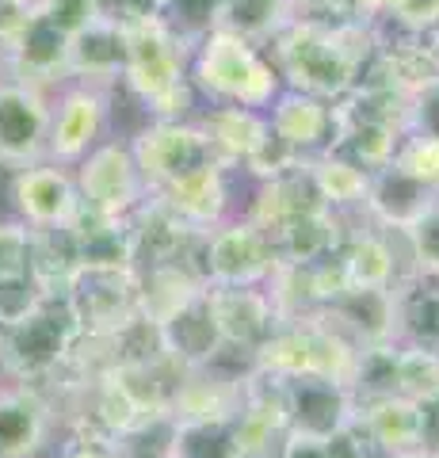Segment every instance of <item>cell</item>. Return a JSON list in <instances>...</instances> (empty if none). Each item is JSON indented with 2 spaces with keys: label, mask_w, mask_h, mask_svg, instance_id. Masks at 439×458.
<instances>
[{
  "label": "cell",
  "mask_w": 439,
  "mask_h": 458,
  "mask_svg": "<svg viewBox=\"0 0 439 458\" xmlns=\"http://www.w3.org/2000/svg\"><path fill=\"white\" fill-rule=\"evenodd\" d=\"M378 47V23L294 16L267 42V54L283 77V89L317 99H344Z\"/></svg>",
  "instance_id": "6da1fadb"
},
{
  "label": "cell",
  "mask_w": 439,
  "mask_h": 458,
  "mask_svg": "<svg viewBox=\"0 0 439 458\" xmlns=\"http://www.w3.org/2000/svg\"><path fill=\"white\" fill-rule=\"evenodd\" d=\"M126 31V65L119 81L122 104L138 111V119H195L203 107L199 92L188 77L191 31L173 16H146Z\"/></svg>",
  "instance_id": "7a4b0ae2"
},
{
  "label": "cell",
  "mask_w": 439,
  "mask_h": 458,
  "mask_svg": "<svg viewBox=\"0 0 439 458\" xmlns=\"http://www.w3.org/2000/svg\"><path fill=\"white\" fill-rule=\"evenodd\" d=\"M188 77L203 104L267 111L272 99L283 92V77L267 47L237 31H222V27H210V31H199L191 38Z\"/></svg>",
  "instance_id": "3957f363"
},
{
  "label": "cell",
  "mask_w": 439,
  "mask_h": 458,
  "mask_svg": "<svg viewBox=\"0 0 439 458\" xmlns=\"http://www.w3.org/2000/svg\"><path fill=\"white\" fill-rule=\"evenodd\" d=\"M80 321L69 294H46L23 321L0 328V382L46 386L62 375L69 352L80 340Z\"/></svg>",
  "instance_id": "277c9868"
},
{
  "label": "cell",
  "mask_w": 439,
  "mask_h": 458,
  "mask_svg": "<svg viewBox=\"0 0 439 458\" xmlns=\"http://www.w3.org/2000/svg\"><path fill=\"white\" fill-rule=\"evenodd\" d=\"M122 96L119 89H100V84L65 81L58 92L50 96V138L46 157L58 165H80L96 146L107 138L126 134L119 126Z\"/></svg>",
  "instance_id": "5b68a950"
},
{
  "label": "cell",
  "mask_w": 439,
  "mask_h": 458,
  "mask_svg": "<svg viewBox=\"0 0 439 458\" xmlns=\"http://www.w3.org/2000/svg\"><path fill=\"white\" fill-rule=\"evenodd\" d=\"M195 264L207 286H267L279 267V256L260 225H252L245 214H233L199 237Z\"/></svg>",
  "instance_id": "8992f818"
},
{
  "label": "cell",
  "mask_w": 439,
  "mask_h": 458,
  "mask_svg": "<svg viewBox=\"0 0 439 458\" xmlns=\"http://www.w3.org/2000/svg\"><path fill=\"white\" fill-rule=\"evenodd\" d=\"M73 176L80 188V207L104 214V218H134L149 199L126 134H115L104 146H96L80 165H73Z\"/></svg>",
  "instance_id": "52a82bcc"
},
{
  "label": "cell",
  "mask_w": 439,
  "mask_h": 458,
  "mask_svg": "<svg viewBox=\"0 0 439 458\" xmlns=\"http://www.w3.org/2000/svg\"><path fill=\"white\" fill-rule=\"evenodd\" d=\"M8 214L27 229H69L80 214V188L69 165L35 161L4 176Z\"/></svg>",
  "instance_id": "ba28073f"
},
{
  "label": "cell",
  "mask_w": 439,
  "mask_h": 458,
  "mask_svg": "<svg viewBox=\"0 0 439 458\" xmlns=\"http://www.w3.org/2000/svg\"><path fill=\"white\" fill-rule=\"evenodd\" d=\"M126 141L149 191L210 161L207 138L195 119H138L134 126H126Z\"/></svg>",
  "instance_id": "9c48e42d"
},
{
  "label": "cell",
  "mask_w": 439,
  "mask_h": 458,
  "mask_svg": "<svg viewBox=\"0 0 439 458\" xmlns=\"http://www.w3.org/2000/svg\"><path fill=\"white\" fill-rule=\"evenodd\" d=\"M157 203H165L176 214L183 225H191L195 233H207V229L222 225L225 218L241 214V203H245V180L237 172L222 168L218 161H203L191 172L168 180L165 188L149 191Z\"/></svg>",
  "instance_id": "30bf717a"
},
{
  "label": "cell",
  "mask_w": 439,
  "mask_h": 458,
  "mask_svg": "<svg viewBox=\"0 0 439 458\" xmlns=\"http://www.w3.org/2000/svg\"><path fill=\"white\" fill-rule=\"evenodd\" d=\"M336 264L348 291H398L409 276H417L405 233L378 229L363 214L351 222L344 245L336 252Z\"/></svg>",
  "instance_id": "8fae6325"
},
{
  "label": "cell",
  "mask_w": 439,
  "mask_h": 458,
  "mask_svg": "<svg viewBox=\"0 0 439 458\" xmlns=\"http://www.w3.org/2000/svg\"><path fill=\"white\" fill-rule=\"evenodd\" d=\"M50 92L23 81H0V176L46 161Z\"/></svg>",
  "instance_id": "7c38bea8"
},
{
  "label": "cell",
  "mask_w": 439,
  "mask_h": 458,
  "mask_svg": "<svg viewBox=\"0 0 439 458\" xmlns=\"http://www.w3.org/2000/svg\"><path fill=\"white\" fill-rule=\"evenodd\" d=\"M69 302L84 333H115L119 325L138 318V267H80L69 286Z\"/></svg>",
  "instance_id": "4fadbf2b"
},
{
  "label": "cell",
  "mask_w": 439,
  "mask_h": 458,
  "mask_svg": "<svg viewBox=\"0 0 439 458\" xmlns=\"http://www.w3.org/2000/svg\"><path fill=\"white\" fill-rule=\"evenodd\" d=\"M173 20L191 35L222 27L267 47L294 20V0H180Z\"/></svg>",
  "instance_id": "5bb4252c"
},
{
  "label": "cell",
  "mask_w": 439,
  "mask_h": 458,
  "mask_svg": "<svg viewBox=\"0 0 439 458\" xmlns=\"http://www.w3.org/2000/svg\"><path fill=\"white\" fill-rule=\"evenodd\" d=\"M62 424L46 397L31 386H0V458H46Z\"/></svg>",
  "instance_id": "9a60e30c"
},
{
  "label": "cell",
  "mask_w": 439,
  "mask_h": 458,
  "mask_svg": "<svg viewBox=\"0 0 439 458\" xmlns=\"http://www.w3.org/2000/svg\"><path fill=\"white\" fill-rule=\"evenodd\" d=\"M356 412H359L356 390L344 382L317 375L287 378V432L294 436L329 439L356 420Z\"/></svg>",
  "instance_id": "2e32d148"
},
{
  "label": "cell",
  "mask_w": 439,
  "mask_h": 458,
  "mask_svg": "<svg viewBox=\"0 0 439 458\" xmlns=\"http://www.w3.org/2000/svg\"><path fill=\"white\" fill-rule=\"evenodd\" d=\"M195 123H199V131L207 138L210 161L237 172L241 180H245V168L252 165V157H257L264 149V141L272 138L267 111H257V107L203 104L199 114H195Z\"/></svg>",
  "instance_id": "e0dca14e"
},
{
  "label": "cell",
  "mask_w": 439,
  "mask_h": 458,
  "mask_svg": "<svg viewBox=\"0 0 439 458\" xmlns=\"http://www.w3.org/2000/svg\"><path fill=\"white\" fill-rule=\"evenodd\" d=\"M267 126H272V138L283 141L291 153H299L302 161H314V157L329 153L336 141V104L309 92L283 89L267 107Z\"/></svg>",
  "instance_id": "ac0fdd59"
},
{
  "label": "cell",
  "mask_w": 439,
  "mask_h": 458,
  "mask_svg": "<svg viewBox=\"0 0 439 458\" xmlns=\"http://www.w3.org/2000/svg\"><path fill=\"white\" fill-rule=\"evenodd\" d=\"M207 306L225 348L252 352L279 328V313L264 286H207Z\"/></svg>",
  "instance_id": "d6986e66"
},
{
  "label": "cell",
  "mask_w": 439,
  "mask_h": 458,
  "mask_svg": "<svg viewBox=\"0 0 439 458\" xmlns=\"http://www.w3.org/2000/svg\"><path fill=\"white\" fill-rule=\"evenodd\" d=\"M0 65H4V77L54 96L69 81V35H62L35 12L27 31L0 54Z\"/></svg>",
  "instance_id": "ffe728a7"
},
{
  "label": "cell",
  "mask_w": 439,
  "mask_h": 458,
  "mask_svg": "<svg viewBox=\"0 0 439 458\" xmlns=\"http://www.w3.org/2000/svg\"><path fill=\"white\" fill-rule=\"evenodd\" d=\"M131 233H134V267H161V264H191L199 271V237L191 225H183L173 210L157 199H146L134 218H131Z\"/></svg>",
  "instance_id": "44dd1931"
},
{
  "label": "cell",
  "mask_w": 439,
  "mask_h": 458,
  "mask_svg": "<svg viewBox=\"0 0 439 458\" xmlns=\"http://www.w3.org/2000/svg\"><path fill=\"white\" fill-rule=\"evenodd\" d=\"M325 207L314 183H309V172L306 165L287 172V176H275V180H260V183H245V203H241V214L260 225L267 237H275L283 225L302 218V214Z\"/></svg>",
  "instance_id": "7402d4cb"
},
{
  "label": "cell",
  "mask_w": 439,
  "mask_h": 458,
  "mask_svg": "<svg viewBox=\"0 0 439 458\" xmlns=\"http://www.w3.org/2000/svg\"><path fill=\"white\" fill-rule=\"evenodd\" d=\"M435 199H439L435 191H428L413 176H405L398 165H386V168L371 172L363 218L371 225H378V229H390V233H405V229L413 225Z\"/></svg>",
  "instance_id": "603a6c76"
},
{
  "label": "cell",
  "mask_w": 439,
  "mask_h": 458,
  "mask_svg": "<svg viewBox=\"0 0 439 458\" xmlns=\"http://www.w3.org/2000/svg\"><path fill=\"white\" fill-rule=\"evenodd\" d=\"M241 382L222 367H183L173 390V420H233L241 409Z\"/></svg>",
  "instance_id": "cb8c5ba5"
},
{
  "label": "cell",
  "mask_w": 439,
  "mask_h": 458,
  "mask_svg": "<svg viewBox=\"0 0 439 458\" xmlns=\"http://www.w3.org/2000/svg\"><path fill=\"white\" fill-rule=\"evenodd\" d=\"M126 65V31L119 23L92 20L84 31L69 38V81L119 89Z\"/></svg>",
  "instance_id": "d4e9b609"
},
{
  "label": "cell",
  "mask_w": 439,
  "mask_h": 458,
  "mask_svg": "<svg viewBox=\"0 0 439 458\" xmlns=\"http://www.w3.org/2000/svg\"><path fill=\"white\" fill-rule=\"evenodd\" d=\"M340 333L351 336L359 348H378V344L398 340V321H393V291H344L325 310Z\"/></svg>",
  "instance_id": "484cf974"
},
{
  "label": "cell",
  "mask_w": 439,
  "mask_h": 458,
  "mask_svg": "<svg viewBox=\"0 0 439 458\" xmlns=\"http://www.w3.org/2000/svg\"><path fill=\"white\" fill-rule=\"evenodd\" d=\"M207 291L203 276L191 264H161L138 271V313L153 325L173 321L183 306Z\"/></svg>",
  "instance_id": "4316f807"
},
{
  "label": "cell",
  "mask_w": 439,
  "mask_h": 458,
  "mask_svg": "<svg viewBox=\"0 0 439 458\" xmlns=\"http://www.w3.org/2000/svg\"><path fill=\"white\" fill-rule=\"evenodd\" d=\"M306 172H309V183H314L317 199L333 214H344V218H359L363 214L367 188H371V172L363 165L329 149V153L314 157V161H306Z\"/></svg>",
  "instance_id": "83f0119b"
},
{
  "label": "cell",
  "mask_w": 439,
  "mask_h": 458,
  "mask_svg": "<svg viewBox=\"0 0 439 458\" xmlns=\"http://www.w3.org/2000/svg\"><path fill=\"white\" fill-rule=\"evenodd\" d=\"M356 420L371 443H378L382 451L390 454H413L420 451V405L409 401L401 394H390V397H375V401H363Z\"/></svg>",
  "instance_id": "f1b7e54d"
},
{
  "label": "cell",
  "mask_w": 439,
  "mask_h": 458,
  "mask_svg": "<svg viewBox=\"0 0 439 458\" xmlns=\"http://www.w3.org/2000/svg\"><path fill=\"white\" fill-rule=\"evenodd\" d=\"M161 333L168 344V355H173L180 367H207V363H215L218 352L225 348L218 336V325L210 318L207 291L195 298L191 306H183L173 321H165Z\"/></svg>",
  "instance_id": "f546056e"
},
{
  "label": "cell",
  "mask_w": 439,
  "mask_h": 458,
  "mask_svg": "<svg viewBox=\"0 0 439 458\" xmlns=\"http://www.w3.org/2000/svg\"><path fill=\"white\" fill-rule=\"evenodd\" d=\"M398 340L439 352V276H409L393 291Z\"/></svg>",
  "instance_id": "4dcf8cb0"
},
{
  "label": "cell",
  "mask_w": 439,
  "mask_h": 458,
  "mask_svg": "<svg viewBox=\"0 0 439 458\" xmlns=\"http://www.w3.org/2000/svg\"><path fill=\"white\" fill-rule=\"evenodd\" d=\"M69 233L77 241L80 264L84 267H119L131 264L134 267V233H131V218H104V214L84 210L77 214V222L69 225Z\"/></svg>",
  "instance_id": "1f68e13d"
},
{
  "label": "cell",
  "mask_w": 439,
  "mask_h": 458,
  "mask_svg": "<svg viewBox=\"0 0 439 458\" xmlns=\"http://www.w3.org/2000/svg\"><path fill=\"white\" fill-rule=\"evenodd\" d=\"M80 252L69 229H31V256H27V271L38 279L46 294H69L77 271Z\"/></svg>",
  "instance_id": "d6a6232c"
},
{
  "label": "cell",
  "mask_w": 439,
  "mask_h": 458,
  "mask_svg": "<svg viewBox=\"0 0 439 458\" xmlns=\"http://www.w3.org/2000/svg\"><path fill=\"white\" fill-rule=\"evenodd\" d=\"M393 390L409 401H428L439 394V352L398 340L393 348Z\"/></svg>",
  "instance_id": "836d02e7"
},
{
  "label": "cell",
  "mask_w": 439,
  "mask_h": 458,
  "mask_svg": "<svg viewBox=\"0 0 439 458\" xmlns=\"http://www.w3.org/2000/svg\"><path fill=\"white\" fill-rule=\"evenodd\" d=\"M173 458H237L230 420H176Z\"/></svg>",
  "instance_id": "e575fe53"
},
{
  "label": "cell",
  "mask_w": 439,
  "mask_h": 458,
  "mask_svg": "<svg viewBox=\"0 0 439 458\" xmlns=\"http://www.w3.org/2000/svg\"><path fill=\"white\" fill-rule=\"evenodd\" d=\"M173 439H176V420L173 412H149L134 428L115 436V454L119 458H173Z\"/></svg>",
  "instance_id": "d590c367"
},
{
  "label": "cell",
  "mask_w": 439,
  "mask_h": 458,
  "mask_svg": "<svg viewBox=\"0 0 439 458\" xmlns=\"http://www.w3.org/2000/svg\"><path fill=\"white\" fill-rule=\"evenodd\" d=\"M390 165H398L405 176H413L417 183H424L428 191L439 195V141H435V138L405 134Z\"/></svg>",
  "instance_id": "8d00e7d4"
},
{
  "label": "cell",
  "mask_w": 439,
  "mask_h": 458,
  "mask_svg": "<svg viewBox=\"0 0 439 458\" xmlns=\"http://www.w3.org/2000/svg\"><path fill=\"white\" fill-rule=\"evenodd\" d=\"M405 245L420 276H439V199L405 229Z\"/></svg>",
  "instance_id": "74e56055"
},
{
  "label": "cell",
  "mask_w": 439,
  "mask_h": 458,
  "mask_svg": "<svg viewBox=\"0 0 439 458\" xmlns=\"http://www.w3.org/2000/svg\"><path fill=\"white\" fill-rule=\"evenodd\" d=\"M42 298H46V291L38 286V279L31 276V271L4 276V279H0V328L23 321L27 313L42 302Z\"/></svg>",
  "instance_id": "f35d334b"
},
{
  "label": "cell",
  "mask_w": 439,
  "mask_h": 458,
  "mask_svg": "<svg viewBox=\"0 0 439 458\" xmlns=\"http://www.w3.org/2000/svg\"><path fill=\"white\" fill-rule=\"evenodd\" d=\"M46 458H119V454H115V439L92 432V428L69 424L58 432V439H54Z\"/></svg>",
  "instance_id": "ab89813d"
},
{
  "label": "cell",
  "mask_w": 439,
  "mask_h": 458,
  "mask_svg": "<svg viewBox=\"0 0 439 458\" xmlns=\"http://www.w3.org/2000/svg\"><path fill=\"white\" fill-rule=\"evenodd\" d=\"M382 27H393L405 35H428L439 27V0H390Z\"/></svg>",
  "instance_id": "60d3db41"
},
{
  "label": "cell",
  "mask_w": 439,
  "mask_h": 458,
  "mask_svg": "<svg viewBox=\"0 0 439 458\" xmlns=\"http://www.w3.org/2000/svg\"><path fill=\"white\" fill-rule=\"evenodd\" d=\"M27 256H31V229L4 210L0 214V279L27 271Z\"/></svg>",
  "instance_id": "b9f144b4"
},
{
  "label": "cell",
  "mask_w": 439,
  "mask_h": 458,
  "mask_svg": "<svg viewBox=\"0 0 439 458\" xmlns=\"http://www.w3.org/2000/svg\"><path fill=\"white\" fill-rule=\"evenodd\" d=\"M35 12L50 27H58L62 35L73 38L77 31H84L92 20H100V12H96V0H38Z\"/></svg>",
  "instance_id": "7bdbcfd3"
},
{
  "label": "cell",
  "mask_w": 439,
  "mask_h": 458,
  "mask_svg": "<svg viewBox=\"0 0 439 458\" xmlns=\"http://www.w3.org/2000/svg\"><path fill=\"white\" fill-rule=\"evenodd\" d=\"M409 131L405 134H420V138H435L439 141V77H432L428 84L409 96Z\"/></svg>",
  "instance_id": "ee69618b"
},
{
  "label": "cell",
  "mask_w": 439,
  "mask_h": 458,
  "mask_svg": "<svg viewBox=\"0 0 439 458\" xmlns=\"http://www.w3.org/2000/svg\"><path fill=\"white\" fill-rule=\"evenodd\" d=\"M31 16H35V8L23 4V0H0V54L27 31Z\"/></svg>",
  "instance_id": "f6af8a7d"
},
{
  "label": "cell",
  "mask_w": 439,
  "mask_h": 458,
  "mask_svg": "<svg viewBox=\"0 0 439 458\" xmlns=\"http://www.w3.org/2000/svg\"><path fill=\"white\" fill-rule=\"evenodd\" d=\"M420 405V451L439 458V394L428 401H417Z\"/></svg>",
  "instance_id": "bcb514c9"
},
{
  "label": "cell",
  "mask_w": 439,
  "mask_h": 458,
  "mask_svg": "<svg viewBox=\"0 0 439 458\" xmlns=\"http://www.w3.org/2000/svg\"><path fill=\"white\" fill-rule=\"evenodd\" d=\"M275 458H329V447H325V439H309V436L287 432V439L279 443Z\"/></svg>",
  "instance_id": "7dc6e473"
},
{
  "label": "cell",
  "mask_w": 439,
  "mask_h": 458,
  "mask_svg": "<svg viewBox=\"0 0 439 458\" xmlns=\"http://www.w3.org/2000/svg\"><path fill=\"white\" fill-rule=\"evenodd\" d=\"M348 8H351V16L363 20V23H382L390 0H348Z\"/></svg>",
  "instance_id": "c3c4849f"
},
{
  "label": "cell",
  "mask_w": 439,
  "mask_h": 458,
  "mask_svg": "<svg viewBox=\"0 0 439 458\" xmlns=\"http://www.w3.org/2000/svg\"><path fill=\"white\" fill-rule=\"evenodd\" d=\"M424 54H428V65H432V73L439 77V27L435 31L424 35Z\"/></svg>",
  "instance_id": "681fc988"
},
{
  "label": "cell",
  "mask_w": 439,
  "mask_h": 458,
  "mask_svg": "<svg viewBox=\"0 0 439 458\" xmlns=\"http://www.w3.org/2000/svg\"><path fill=\"white\" fill-rule=\"evenodd\" d=\"M146 4H149L153 12H161V16H173V12L180 8V0H146Z\"/></svg>",
  "instance_id": "f907efd6"
},
{
  "label": "cell",
  "mask_w": 439,
  "mask_h": 458,
  "mask_svg": "<svg viewBox=\"0 0 439 458\" xmlns=\"http://www.w3.org/2000/svg\"><path fill=\"white\" fill-rule=\"evenodd\" d=\"M401 458H432V454H424V451H413V454H401Z\"/></svg>",
  "instance_id": "816d5d0a"
},
{
  "label": "cell",
  "mask_w": 439,
  "mask_h": 458,
  "mask_svg": "<svg viewBox=\"0 0 439 458\" xmlns=\"http://www.w3.org/2000/svg\"><path fill=\"white\" fill-rule=\"evenodd\" d=\"M237 458H275V454H237Z\"/></svg>",
  "instance_id": "f5cc1de1"
},
{
  "label": "cell",
  "mask_w": 439,
  "mask_h": 458,
  "mask_svg": "<svg viewBox=\"0 0 439 458\" xmlns=\"http://www.w3.org/2000/svg\"><path fill=\"white\" fill-rule=\"evenodd\" d=\"M23 4H31V8H35V4H38V0H23Z\"/></svg>",
  "instance_id": "db71d44e"
},
{
  "label": "cell",
  "mask_w": 439,
  "mask_h": 458,
  "mask_svg": "<svg viewBox=\"0 0 439 458\" xmlns=\"http://www.w3.org/2000/svg\"><path fill=\"white\" fill-rule=\"evenodd\" d=\"M0 81H4V65H0Z\"/></svg>",
  "instance_id": "11a10c76"
},
{
  "label": "cell",
  "mask_w": 439,
  "mask_h": 458,
  "mask_svg": "<svg viewBox=\"0 0 439 458\" xmlns=\"http://www.w3.org/2000/svg\"><path fill=\"white\" fill-rule=\"evenodd\" d=\"M0 386H4V382H0Z\"/></svg>",
  "instance_id": "9f6ffc18"
}]
</instances>
